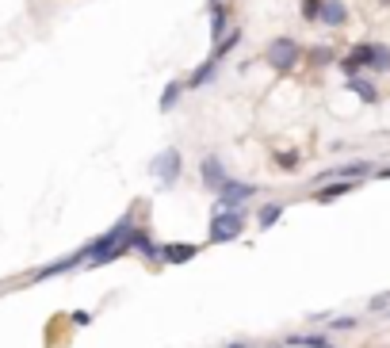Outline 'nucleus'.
I'll list each match as a JSON object with an SVG mask.
<instances>
[{
	"label": "nucleus",
	"instance_id": "f257e3e1",
	"mask_svg": "<svg viewBox=\"0 0 390 348\" xmlns=\"http://www.w3.org/2000/svg\"><path fill=\"white\" fill-rule=\"evenodd\" d=\"M130 230H134V218L123 215L108 233L92 238L88 241V268H104V264H111V260L126 257V253H130V241H126L130 238Z\"/></svg>",
	"mask_w": 390,
	"mask_h": 348
},
{
	"label": "nucleus",
	"instance_id": "f03ea898",
	"mask_svg": "<svg viewBox=\"0 0 390 348\" xmlns=\"http://www.w3.org/2000/svg\"><path fill=\"white\" fill-rule=\"evenodd\" d=\"M245 207H215L207 222V241L211 245H226V241H237L245 233Z\"/></svg>",
	"mask_w": 390,
	"mask_h": 348
},
{
	"label": "nucleus",
	"instance_id": "7ed1b4c3",
	"mask_svg": "<svg viewBox=\"0 0 390 348\" xmlns=\"http://www.w3.org/2000/svg\"><path fill=\"white\" fill-rule=\"evenodd\" d=\"M306 58V50H302L299 39H291V35H275L272 42L264 46V61L275 69V73H295Z\"/></svg>",
	"mask_w": 390,
	"mask_h": 348
},
{
	"label": "nucleus",
	"instance_id": "20e7f679",
	"mask_svg": "<svg viewBox=\"0 0 390 348\" xmlns=\"http://www.w3.org/2000/svg\"><path fill=\"white\" fill-rule=\"evenodd\" d=\"M146 173H150L161 188H176V180H180V173H184V153L180 149H161L157 157L146 165Z\"/></svg>",
	"mask_w": 390,
	"mask_h": 348
},
{
	"label": "nucleus",
	"instance_id": "39448f33",
	"mask_svg": "<svg viewBox=\"0 0 390 348\" xmlns=\"http://www.w3.org/2000/svg\"><path fill=\"white\" fill-rule=\"evenodd\" d=\"M81 264H88V241H84L77 253H69V257H61V260H50V264H42L39 272H31V283H42V280H54V276H66V272H73V268H81Z\"/></svg>",
	"mask_w": 390,
	"mask_h": 348
},
{
	"label": "nucleus",
	"instance_id": "423d86ee",
	"mask_svg": "<svg viewBox=\"0 0 390 348\" xmlns=\"http://www.w3.org/2000/svg\"><path fill=\"white\" fill-rule=\"evenodd\" d=\"M257 184H249V180H226V188L215 195V207H245L253 195H257Z\"/></svg>",
	"mask_w": 390,
	"mask_h": 348
},
{
	"label": "nucleus",
	"instance_id": "0eeeda50",
	"mask_svg": "<svg viewBox=\"0 0 390 348\" xmlns=\"http://www.w3.org/2000/svg\"><path fill=\"white\" fill-rule=\"evenodd\" d=\"M199 176H203V188H207L211 195H218V191L226 188V180H230V173H226L218 153H207V157L199 161Z\"/></svg>",
	"mask_w": 390,
	"mask_h": 348
},
{
	"label": "nucleus",
	"instance_id": "6e6552de",
	"mask_svg": "<svg viewBox=\"0 0 390 348\" xmlns=\"http://www.w3.org/2000/svg\"><path fill=\"white\" fill-rule=\"evenodd\" d=\"M367 66H371V42H352V50L337 61V69H340L344 77H360V73H367Z\"/></svg>",
	"mask_w": 390,
	"mask_h": 348
},
{
	"label": "nucleus",
	"instance_id": "1a4fd4ad",
	"mask_svg": "<svg viewBox=\"0 0 390 348\" xmlns=\"http://www.w3.org/2000/svg\"><path fill=\"white\" fill-rule=\"evenodd\" d=\"M199 257V245L191 241H173V245H161V264H188V260Z\"/></svg>",
	"mask_w": 390,
	"mask_h": 348
},
{
	"label": "nucleus",
	"instance_id": "9d476101",
	"mask_svg": "<svg viewBox=\"0 0 390 348\" xmlns=\"http://www.w3.org/2000/svg\"><path fill=\"white\" fill-rule=\"evenodd\" d=\"M375 161L364 157V161H349V165H340V168H329V173H322V180H329V176H337V180H364L367 173H375Z\"/></svg>",
	"mask_w": 390,
	"mask_h": 348
},
{
	"label": "nucleus",
	"instance_id": "9b49d317",
	"mask_svg": "<svg viewBox=\"0 0 390 348\" xmlns=\"http://www.w3.org/2000/svg\"><path fill=\"white\" fill-rule=\"evenodd\" d=\"M318 23L329 27V31H340V27L349 23V4L344 0H322V19Z\"/></svg>",
	"mask_w": 390,
	"mask_h": 348
},
{
	"label": "nucleus",
	"instance_id": "f8f14e48",
	"mask_svg": "<svg viewBox=\"0 0 390 348\" xmlns=\"http://www.w3.org/2000/svg\"><path fill=\"white\" fill-rule=\"evenodd\" d=\"M287 348H337L333 333H295V337H283Z\"/></svg>",
	"mask_w": 390,
	"mask_h": 348
},
{
	"label": "nucleus",
	"instance_id": "ddd939ff",
	"mask_svg": "<svg viewBox=\"0 0 390 348\" xmlns=\"http://www.w3.org/2000/svg\"><path fill=\"white\" fill-rule=\"evenodd\" d=\"M360 188V180H329V188L314 191V203H337L340 195H352Z\"/></svg>",
	"mask_w": 390,
	"mask_h": 348
},
{
	"label": "nucleus",
	"instance_id": "4468645a",
	"mask_svg": "<svg viewBox=\"0 0 390 348\" xmlns=\"http://www.w3.org/2000/svg\"><path fill=\"white\" fill-rule=\"evenodd\" d=\"M218 66H222L218 58H207V61H199V66H195V69L188 73V88H203V84H211V81L218 77Z\"/></svg>",
	"mask_w": 390,
	"mask_h": 348
},
{
	"label": "nucleus",
	"instance_id": "2eb2a0df",
	"mask_svg": "<svg viewBox=\"0 0 390 348\" xmlns=\"http://www.w3.org/2000/svg\"><path fill=\"white\" fill-rule=\"evenodd\" d=\"M184 92H188V81H180V77L165 84V92H161V99H157V111H161V115H168V111H173L176 104H180Z\"/></svg>",
	"mask_w": 390,
	"mask_h": 348
},
{
	"label": "nucleus",
	"instance_id": "dca6fc26",
	"mask_svg": "<svg viewBox=\"0 0 390 348\" xmlns=\"http://www.w3.org/2000/svg\"><path fill=\"white\" fill-rule=\"evenodd\" d=\"M207 12H211V42H218L230 31V8L226 4H207Z\"/></svg>",
	"mask_w": 390,
	"mask_h": 348
},
{
	"label": "nucleus",
	"instance_id": "f3484780",
	"mask_svg": "<svg viewBox=\"0 0 390 348\" xmlns=\"http://www.w3.org/2000/svg\"><path fill=\"white\" fill-rule=\"evenodd\" d=\"M349 92H356L364 104H379V88H375V81L367 73H360V77H349Z\"/></svg>",
	"mask_w": 390,
	"mask_h": 348
},
{
	"label": "nucleus",
	"instance_id": "a211bd4d",
	"mask_svg": "<svg viewBox=\"0 0 390 348\" xmlns=\"http://www.w3.org/2000/svg\"><path fill=\"white\" fill-rule=\"evenodd\" d=\"M241 39H245V31H241V27H230V31H226L222 39L215 42V54H211V58H218V61H222V58H230L233 50L241 46Z\"/></svg>",
	"mask_w": 390,
	"mask_h": 348
},
{
	"label": "nucleus",
	"instance_id": "6ab92c4d",
	"mask_svg": "<svg viewBox=\"0 0 390 348\" xmlns=\"http://www.w3.org/2000/svg\"><path fill=\"white\" fill-rule=\"evenodd\" d=\"M367 73H390V46L387 42H371V66Z\"/></svg>",
	"mask_w": 390,
	"mask_h": 348
},
{
	"label": "nucleus",
	"instance_id": "aec40b11",
	"mask_svg": "<svg viewBox=\"0 0 390 348\" xmlns=\"http://www.w3.org/2000/svg\"><path fill=\"white\" fill-rule=\"evenodd\" d=\"M280 215H283V203H264V207L257 211V226L260 230H272V226L280 222Z\"/></svg>",
	"mask_w": 390,
	"mask_h": 348
},
{
	"label": "nucleus",
	"instance_id": "412c9836",
	"mask_svg": "<svg viewBox=\"0 0 390 348\" xmlns=\"http://www.w3.org/2000/svg\"><path fill=\"white\" fill-rule=\"evenodd\" d=\"M302 61H306V66H314V69H325V66H333L337 58H333V50H329V46H310Z\"/></svg>",
	"mask_w": 390,
	"mask_h": 348
},
{
	"label": "nucleus",
	"instance_id": "4be33fe9",
	"mask_svg": "<svg viewBox=\"0 0 390 348\" xmlns=\"http://www.w3.org/2000/svg\"><path fill=\"white\" fill-rule=\"evenodd\" d=\"M299 12H302V19H306V23H318V19H322V0H302Z\"/></svg>",
	"mask_w": 390,
	"mask_h": 348
},
{
	"label": "nucleus",
	"instance_id": "5701e85b",
	"mask_svg": "<svg viewBox=\"0 0 390 348\" xmlns=\"http://www.w3.org/2000/svg\"><path fill=\"white\" fill-rule=\"evenodd\" d=\"M299 153H295V149H283V153H280V157H275V165H280V168H287V173H295V168H299Z\"/></svg>",
	"mask_w": 390,
	"mask_h": 348
},
{
	"label": "nucleus",
	"instance_id": "b1692460",
	"mask_svg": "<svg viewBox=\"0 0 390 348\" xmlns=\"http://www.w3.org/2000/svg\"><path fill=\"white\" fill-rule=\"evenodd\" d=\"M387 307H390V291H379V295H371V302H367L371 314H387Z\"/></svg>",
	"mask_w": 390,
	"mask_h": 348
},
{
	"label": "nucleus",
	"instance_id": "393cba45",
	"mask_svg": "<svg viewBox=\"0 0 390 348\" xmlns=\"http://www.w3.org/2000/svg\"><path fill=\"white\" fill-rule=\"evenodd\" d=\"M73 325H92V314H88V310H77V314H73Z\"/></svg>",
	"mask_w": 390,
	"mask_h": 348
},
{
	"label": "nucleus",
	"instance_id": "a878e982",
	"mask_svg": "<svg viewBox=\"0 0 390 348\" xmlns=\"http://www.w3.org/2000/svg\"><path fill=\"white\" fill-rule=\"evenodd\" d=\"M375 173H379L382 180H390V165H387V168H375Z\"/></svg>",
	"mask_w": 390,
	"mask_h": 348
},
{
	"label": "nucleus",
	"instance_id": "bb28decb",
	"mask_svg": "<svg viewBox=\"0 0 390 348\" xmlns=\"http://www.w3.org/2000/svg\"><path fill=\"white\" fill-rule=\"evenodd\" d=\"M226 348H249V345H226Z\"/></svg>",
	"mask_w": 390,
	"mask_h": 348
},
{
	"label": "nucleus",
	"instance_id": "cd10ccee",
	"mask_svg": "<svg viewBox=\"0 0 390 348\" xmlns=\"http://www.w3.org/2000/svg\"><path fill=\"white\" fill-rule=\"evenodd\" d=\"M387 4H390V0H387Z\"/></svg>",
	"mask_w": 390,
	"mask_h": 348
},
{
	"label": "nucleus",
	"instance_id": "c85d7f7f",
	"mask_svg": "<svg viewBox=\"0 0 390 348\" xmlns=\"http://www.w3.org/2000/svg\"><path fill=\"white\" fill-rule=\"evenodd\" d=\"M387 314H390V310H387Z\"/></svg>",
	"mask_w": 390,
	"mask_h": 348
}]
</instances>
